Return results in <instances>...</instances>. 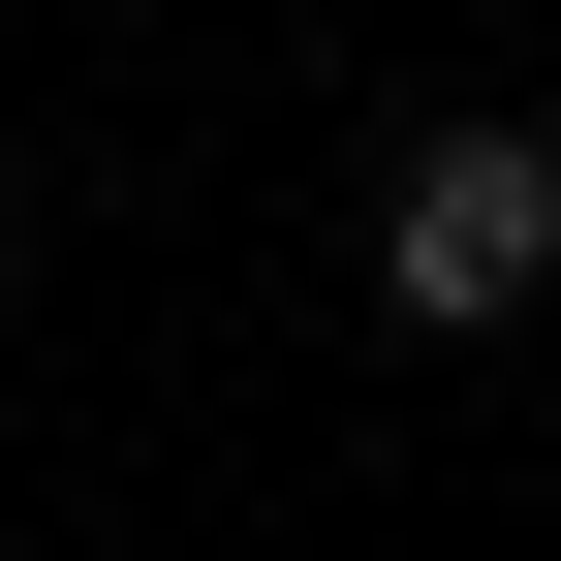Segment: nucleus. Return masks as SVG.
<instances>
[{
    "instance_id": "f257e3e1",
    "label": "nucleus",
    "mask_w": 561,
    "mask_h": 561,
    "mask_svg": "<svg viewBox=\"0 0 561 561\" xmlns=\"http://www.w3.org/2000/svg\"><path fill=\"white\" fill-rule=\"evenodd\" d=\"M375 280H405V312H530V280H561V157H530V125H437V157H405L375 187Z\"/></svg>"
}]
</instances>
